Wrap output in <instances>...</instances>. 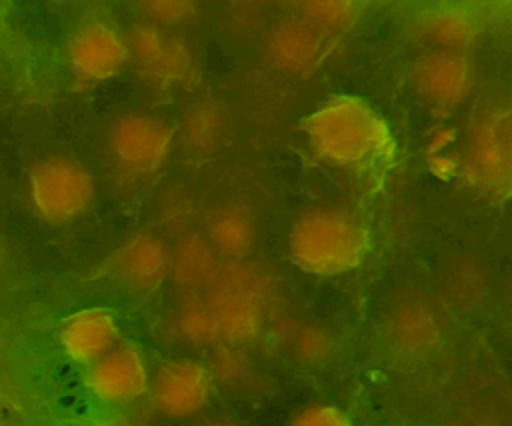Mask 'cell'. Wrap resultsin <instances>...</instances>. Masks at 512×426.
I'll return each mask as SVG.
<instances>
[{
    "label": "cell",
    "mask_w": 512,
    "mask_h": 426,
    "mask_svg": "<svg viewBox=\"0 0 512 426\" xmlns=\"http://www.w3.org/2000/svg\"><path fill=\"white\" fill-rule=\"evenodd\" d=\"M318 158L342 168L388 160L394 138L384 118L358 96H336L302 124Z\"/></svg>",
    "instance_id": "obj_1"
},
{
    "label": "cell",
    "mask_w": 512,
    "mask_h": 426,
    "mask_svg": "<svg viewBox=\"0 0 512 426\" xmlns=\"http://www.w3.org/2000/svg\"><path fill=\"white\" fill-rule=\"evenodd\" d=\"M286 250L302 272L336 276L354 270L366 258L370 230L352 206H316L294 220Z\"/></svg>",
    "instance_id": "obj_2"
},
{
    "label": "cell",
    "mask_w": 512,
    "mask_h": 426,
    "mask_svg": "<svg viewBox=\"0 0 512 426\" xmlns=\"http://www.w3.org/2000/svg\"><path fill=\"white\" fill-rule=\"evenodd\" d=\"M210 284L208 306L216 318L218 334L232 342H244L256 336L268 294V280L262 270L250 264L230 262L214 274Z\"/></svg>",
    "instance_id": "obj_3"
},
{
    "label": "cell",
    "mask_w": 512,
    "mask_h": 426,
    "mask_svg": "<svg viewBox=\"0 0 512 426\" xmlns=\"http://www.w3.org/2000/svg\"><path fill=\"white\" fill-rule=\"evenodd\" d=\"M96 192L92 172L76 158L54 154L36 162L28 174V196L40 218L64 224L80 216Z\"/></svg>",
    "instance_id": "obj_4"
},
{
    "label": "cell",
    "mask_w": 512,
    "mask_h": 426,
    "mask_svg": "<svg viewBox=\"0 0 512 426\" xmlns=\"http://www.w3.org/2000/svg\"><path fill=\"white\" fill-rule=\"evenodd\" d=\"M172 148V128L148 112H128L108 130V152L116 168L132 178L152 176Z\"/></svg>",
    "instance_id": "obj_5"
},
{
    "label": "cell",
    "mask_w": 512,
    "mask_h": 426,
    "mask_svg": "<svg viewBox=\"0 0 512 426\" xmlns=\"http://www.w3.org/2000/svg\"><path fill=\"white\" fill-rule=\"evenodd\" d=\"M510 118L506 110H494L478 118L464 146V172L484 190L506 194L510 184Z\"/></svg>",
    "instance_id": "obj_6"
},
{
    "label": "cell",
    "mask_w": 512,
    "mask_h": 426,
    "mask_svg": "<svg viewBox=\"0 0 512 426\" xmlns=\"http://www.w3.org/2000/svg\"><path fill=\"white\" fill-rule=\"evenodd\" d=\"M412 84L432 108L450 110L466 100L472 88V62L466 50L428 48L412 62Z\"/></svg>",
    "instance_id": "obj_7"
},
{
    "label": "cell",
    "mask_w": 512,
    "mask_h": 426,
    "mask_svg": "<svg viewBox=\"0 0 512 426\" xmlns=\"http://www.w3.org/2000/svg\"><path fill=\"white\" fill-rule=\"evenodd\" d=\"M146 394L158 414L172 420L192 418L208 404L210 374L196 360H170L150 376Z\"/></svg>",
    "instance_id": "obj_8"
},
{
    "label": "cell",
    "mask_w": 512,
    "mask_h": 426,
    "mask_svg": "<svg viewBox=\"0 0 512 426\" xmlns=\"http://www.w3.org/2000/svg\"><path fill=\"white\" fill-rule=\"evenodd\" d=\"M126 46L140 74L156 84L182 82L192 72V52L184 38L152 22L134 24Z\"/></svg>",
    "instance_id": "obj_9"
},
{
    "label": "cell",
    "mask_w": 512,
    "mask_h": 426,
    "mask_svg": "<svg viewBox=\"0 0 512 426\" xmlns=\"http://www.w3.org/2000/svg\"><path fill=\"white\" fill-rule=\"evenodd\" d=\"M150 372L144 354L132 342H118L88 366L86 386L102 402L126 404L148 392Z\"/></svg>",
    "instance_id": "obj_10"
},
{
    "label": "cell",
    "mask_w": 512,
    "mask_h": 426,
    "mask_svg": "<svg viewBox=\"0 0 512 426\" xmlns=\"http://www.w3.org/2000/svg\"><path fill=\"white\" fill-rule=\"evenodd\" d=\"M68 62L78 78L108 80L128 62L126 38L104 22H86L68 42Z\"/></svg>",
    "instance_id": "obj_11"
},
{
    "label": "cell",
    "mask_w": 512,
    "mask_h": 426,
    "mask_svg": "<svg viewBox=\"0 0 512 426\" xmlns=\"http://www.w3.org/2000/svg\"><path fill=\"white\" fill-rule=\"evenodd\" d=\"M330 48V36L310 26L300 16L282 18L266 42L268 60L290 74L306 76L314 72Z\"/></svg>",
    "instance_id": "obj_12"
},
{
    "label": "cell",
    "mask_w": 512,
    "mask_h": 426,
    "mask_svg": "<svg viewBox=\"0 0 512 426\" xmlns=\"http://www.w3.org/2000/svg\"><path fill=\"white\" fill-rule=\"evenodd\" d=\"M112 266L128 290L152 292L170 274V250L158 236L136 232L120 244Z\"/></svg>",
    "instance_id": "obj_13"
},
{
    "label": "cell",
    "mask_w": 512,
    "mask_h": 426,
    "mask_svg": "<svg viewBox=\"0 0 512 426\" xmlns=\"http://www.w3.org/2000/svg\"><path fill=\"white\" fill-rule=\"evenodd\" d=\"M120 342L116 314L104 306H90L70 314L60 326V344L68 358L90 366Z\"/></svg>",
    "instance_id": "obj_14"
},
{
    "label": "cell",
    "mask_w": 512,
    "mask_h": 426,
    "mask_svg": "<svg viewBox=\"0 0 512 426\" xmlns=\"http://www.w3.org/2000/svg\"><path fill=\"white\" fill-rule=\"evenodd\" d=\"M206 242L216 256L232 262L246 258L254 246L256 224L252 212L242 204H226L206 218Z\"/></svg>",
    "instance_id": "obj_15"
},
{
    "label": "cell",
    "mask_w": 512,
    "mask_h": 426,
    "mask_svg": "<svg viewBox=\"0 0 512 426\" xmlns=\"http://www.w3.org/2000/svg\"><path fill=\"white\" fill-rule=\"evenodd\" d=\"M216 272V254L200 234L184 236L170 252V274L186 292L210 284Z\"/></svg>",
    "instance_id": "obj_16"
},
{
    "label": "cell",
    "mask_w": 512,
    "mask_h": 426,
    "mask_svg": "<svg viewBox=\"0 0 512 426\" xmlns=\"http://www.w3.org/2000/svg\"><path fill=\"white\" fill-rule=\"evenodd\" d=\"M424 30L434 48L450 50H466L476 36V24L472 16L466 10L454 6L432 12L424 22Z\"/></svg>",
    "instance_id": "obj_17"
},
{
    "label": "cell",
    "mask_w": 512,
    "mask_h": 426,
    "mask_svg": "<svg viewBox=\"0 0 512 426\" xmlns=\"http://www.w3.org/2000/svg\"><path fill=\"white\" fill-rule=\"evenodd\" d=\"M222 112L212 100L196 102L184 120V144L198 154L210 152L220 136Z\"/></svg>",
    "instance_id": "obj_18"
},
{
    "label": "cell",
    "mask_w": 512,
    "mask_h": 426,
    "mask_svg": "<svg viewBox=\"0 0 512 426\" xmlns=\"http://www.w3.org/2000/svg\"><path fill=\"white\" fill-rule=\"evenodd\" d=\"M302 20H306L310 26L320 30L326 36H332L336 32L346 30L354 16L356 6L342 0H326V2H304L298 6V14Z\"/></svg>",
    "instance_id": "obj_19"
},
{
    "label": "cell",
    "mask_w": 512,
    "mask_h": 426,
    "mask_svg": "<svg viewBox=\"0 0 512 426\" xmlns=\"http://www.w3.org/2000/svg\"><path fill=\"white\" fill-rule=\"evenodd\" d=\"M180 328L192 342H210L218 336V324L208 300L200 298L198 292H186L180 306Z\"/></svg>",
    "instance_id": "obj_20"
},
{
    "label": "cell",
    "mask_w": 512,
    "mask_h": 426,
    "mask_svg": "<svg viewBox=\"0 0 512 426\" xmlns=\"http://www.w3.org/2000/svg\"><path fill=\"white\" fill-rule=\"evenodd\" d=\"M142 10L146 14V22H152L164 28V26H172L192 18L196 4L186 0H156V2L142 4Z\"/></svg>",
    "instance_id": "obj_21"
},
{
    "label": "cell",
    "mask_w": 512,
    "mask_h": 426,
    "mask_svg": "<svg viewBox=\"0 0 512 426\" xmlns=\"http://www.w3.org/2000/svg\"><path fill=\"white\" fill-rule=\"evenodd\" d=\"M288 426H352V422L332 404H308L292 416Z\"/></svg>",
    "instance_id": "obj_22"
},
{
    "label": "cell",
    "mask_w": 512,
    "mask_h": 426,
    "mask_svg": "<svg viewBox=\"0 0 512 426\" xmlns=\"http://www.w3.org/2000/svg\"><path fill=\"white\" fill-rule=\"evenodd\" d=\"M296 348L306 360H318L328 350V338L318 328H306L300 332Z\"/></svg>",
    "instance_id": "obj_23"
},
{
    "label": "cell",
    "mask_w": 512,
    "mask_h": 426,
    "mask_svg": "<svg viewBox=\"0 0 512 426\" xmlns=\"http://www.w3.org/2000/svg\"><path fill=\"white\" fill-rule=\"evenodd\" d=\"M100 426H136V424H132L128 420H110V422H104Z\"/></svg>",
    "instance_id": "obj_24"
},
{
    "label": "cell",
    "mask_w": 512,
    "mask_h": 426,
    "mask_svg": "<svg viewBox=\"0 0 512 426\" xmlns=\"http://www.w3.org/2000/svg\"><path fill=\"white\" fill-rule=\"evenodd\" d=\"M198 426H238V424H232V422H204V424H198Z\"/></svg>",
    "instance_id": "obj_25"
},
{
    "label": "cell",
    "mask_w": 512,
    "mask_h": 426,
    "mask_svg": "<svg viewBox=\"0 0 512 426\" xmlns=\"http://www.w3.org/2000/svg\"><path fill=\"white\" fill-rule=\"evenodd\" d=\"M0 254H2V246H0Z\"/></svg>",
    "instance_id": "obj_26"
}]
</instances>
